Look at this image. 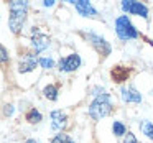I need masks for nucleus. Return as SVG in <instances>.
Listing matches in <instances>:
<instances>
[{"label": "nucleus", "instance_id": "f257e3e1", "mask_svg": "<svg viewBox=\"0 0 153 143\" xmlns=\"http://www.w3.org/2000/svg\"><path fill=\"white\" fill-rule=\"evenodd\" d=\"M28 10H30V4L25 0L8 2V30L12 31V35L15 36L22 35V30L28 17Z\"/></svg>", "mask_w": 153, "mask_h": 143}, {"label": "nucleus", "instance_id": "f03ea898", "mask_svg": "<svg viewBox=\"0 0 153 143\" xmlns=\"http://www.w3.org/2000/svg\"><path fill=\"white\" fill-rule=\"evenodd\" d=\"M114 112V104H112V96L107 90H104L102 94L96 96L92 99V102L87 105V115L92 120H100L109 117Z\"/></svg>", "mask_w": 153, "mask_h": 143}, {"label": "nucleus", "instance_id": "7ed1b4c3", "mask_svg": "<svg viewBox=\"0 0 153 143\" xmlns=\"http://www.w3.org/2000/svg\"><path fill=\"white\" fill-rule=\"evenodd\" d=\"M114 28H115V35L120 41H132V40H138L140 38V31L137 30V27L132 23L128 15H119L115 18V23H114Z\"/></svg>", "mask_w": 153, "mask_h": 143}, {"label": "nucleus", "instance_id": "20e7f679", "mask_svg": "<svg viewBox=\"0 0 153 143\" xmlns=\"http://www.w3.org/2000/svg\"><path fill=\"white\" fill-rule=\"evenodd\" d=\"M79 35L94 48V51L99 54L100 59H105V58L110 56V53H112V44L105 40V36L96 33V31H91V30L89 31H79Z\"/></svg>", "mask_w": 153, "mask_h": 143}, {"label": "nucleus", "instance_id": "39448f33", "mask_svg": "<svg viewBox=\"0 0 153 143\" xmlns=\"http://www.w3.org/2000/svg\"><path fill=\"white\" fill-rule=\"evenodd\" d=\"M38 59H40V56H38L33 50H22L20 56H18V64H17L18 73L28 74V73H31V71H35L36 66H40V64H38Z\"/></svg>", "mask_w": 153, "mask_h": 143}, {"label": "nucleus", "instance_id": "423d86ee", "mask_svg": "<svg viewBox=\"0 0 153 143\" xmlns=\"http://www.w3.org/2000/svg\"><path fill=\"white\" fill-rule=\"evenodd\" d=\"M120 8H122L123 15H135L143 20H148L150 17V8L143 2H137V0H122L120 2Z\"/></svg>", "mask_w": 153, "mask_h": 143}, {"label": "nucleus", "instance_id": "0eeeda50", "mask_svg": "<svg viewBox=\"0 0 153 143\" xmlns=\"http://www.w3.org/2000/svg\"><path fill=\"white\" fill-rule=\"evenodd\" d=\"M50 44H51L50 35L40 31V28H38V27H33V30H31V38H30L31 50H33L36 54H40V53H43L45 50H48Z\"/></svg>", "mask_w": 153, "mask_h": 143}, {"label": "nucleus", "instance_id": "6e6552de", "mask_svg": "<svg viewBox=\"0 0 153 143\" xmlns=\"http://www.w3.org/2000/svg\"><path fill=\"white\" fill-rule=\"evenodd\" d=\"M81 64H82V58H81L79 53H71L68 54V56H63L59 58V61H58V69H59V73H74V71H77L81 67Z\"/></svg>", "mask_w": 153, "mask_h": 143}, {"label": "nucleus", "instance_id": "1a4fd4ad", "mask_svg": "<svg viewBox=\"0 0 153 143\" xmlns=\"http://www.w3.org/2000/svg\"><path fill=\"white\" fill-rule=\"evenodd\" d=\"M68 2L76 8V12L82 18H94V20H100L99 12L96 10V7H94L91 2H87V0H68Z\"/></svg>", "mask_w": 153, "mask_h": 143}, {"label": "nucleus", "instance_id": "9d476101", "mask_svg": "<svg viewBox=\"0 0 153 143\" xmlns=\"http://www.w3.org/2000/svg\"><path fill=\"white\" fill-rule=\"evenodd\" d=\"M50 125H51V130H53L54 133H63L64 130H66L68 127V115L66 112H63V110H51L50 113Z\"/></svg>", "mask_w": 153, "mask_h": 143}, {"label": "nucleus", "instance_id": "9b49d317", "mask_svg": "<svg viewBox=\"0 0 153 143\" xmlns=\"http://www.w3.org/2000/svg\"><path fill=\"white\" fill-rule=\"evenodd\" d=\"M133 69L132 66H123V64H115V66L110 69V79L115 84H123L130 79Z\"/></svg>", "mask_w": 153, "mask_h": 143}, {"label": "nucleus", "instance_id": "f8f14e48", "mask_svg": "<svg viewBox=\"0 0 153 143\" xmlns=\"http://www.w3.org/2000/svg\"><path fill=\"white\" fill-rule=\"evenodd\" d=\"M120 99L125 104H140L142 102V94L133 86H120Z\"/></svg>", "mask_w": 153, "mask_h": 143}, {"label": "nucleus", "instance_id": "ddd939ff", "mask_svg": "<svg viewBox=\"0 0 153 143\" xmlns=\"http://www.w3.org/2000/svg\"><path fill=\"white\" fill-rule=\"evenodd\" d=\"M41 94H43L45 99H48L50 102H56L58 97H59V84H46V86L41 89Z\"/></svg>", "mask_w": 153, "mask_h": 143}, {"label": "nucleus", "instance_id": "4468645a", "mask_svg": "<svg viewBox=\"0 0 153 143\" xmlns=\"http://www.w3.org/2000/svg\"><path fill=\"white\" fill-rule=\"evenodd\" d=\"M23 117L30 125H38V123H41V120H43V113H41L36 107H30V109L25 112Z\"/></svg>", "mask_w": 153, "mask_h": 143}, {"label": "nucleus", "instance_id": "2eb2a0df", "mask_svg": "<svg viewBox=\"0 0 153 143\" xmlns=\"http://www.w3.org/2000/svg\"><path fill=\"white\" fill-rule=\"evenodd\" d=\"M127 127L123 125L120 120H114L112 122V133H114V136H117V138H123V136L127 135Z\"/></svg>", "mask_w": 153, "mask_h": 143}, {"label": "nucleus", "instance_id": "dca6fc26", "mask_svg": "<svg viewBox=\"0 0 153 143\" xmlns=\"http://www.w3.org/2000/svg\"><path fill=\"white\" fill-rule=\"evenodd\" d=\"M140 132H142L148 140L153 142V122H150V120H142V122H140Z\"/></svg>", "mask_w": 153, "mask_h": 143}, {"label": "nucleus", "instance_id": "f3484780", "mask_svg": "<svg viewBox=\"0 0 153 143\" xmlns=\"http://www.w3.org/2000/svg\"><path fill=\"white\" fill-rule=\"evenodd\" d=\"M50 143H76L73 140V136L68 135V133H56V135L53 136V138L50 140Z\"/></svg>", "mask_w": 153, "mask_h": 143}, {"label": "nucleus", "instance_id": "a211bd4d", "mask_svg": "<svg viewBox=\"0 0 153 143\" xmlns=\"http://www.w3.org/2000/svg\"><path fill=\"white\" fill-rule=\"evenodd\" d=\"M38 64H40V67L50 71V69H53V67H54V59H53V58H50V56H48V58L46 56H40Z\"/></svg>", "mask_w": 153, "mask_h": 143}, {"label": "nucleus", "instance_id": "6ab92c4d", "mask_svg": "<svg viewBox=\"0 0 153 143\" xmlns=\"http://www.w3.org/2000/svg\"><path fill=\"white\" fill-rule=\"evenodd\" d=\"M0 59H2V66H7L10 64V56H8V50L2 44L0 46Z\"/></svg>", "mask_w": 153, "mask_h": 143}, {"label": "nucleus", "instance_id": "aec40b11", "mask_svg": "<svg viewBox=\"0 0 153 143\" xmlns=\"http://www.w3.org/2000/svg\"><path fill=\"white\" fill-rule=\"evenodd\" d=\"M122 143H138V140H137V136H135V133H132L128 130L127 132V135L123 136V142Z\"/></svg>", "mask_w": 153, "mask_h": 143}, {"label": "nucleus", "instance_id": "412c9836", "mask_svg": "<svg viewBox=\"0 0 153 143\" xmlns=\"http://www.w3.org/2000/svg\"><path fill=\"white\" fill-rule=\"evenodd\" d=\"M15 112V105L13 104H5L4 105V117H12Z\"/></svg>", "mask_w": 153, "mask_h": 143}, {"label": "nucleus", "instance_id": "4be33fe9", "mask_svg": "<svg viewBox=\"0 0 153 143\" xmlns=\"http://www.w3.org/2000/svg\"><path fill=\"white\" fill-rule=\"evenodd\" d=\"M140 38H142L143 41H146V43H148L150 46H153V38H148V36H145V35H143V33L140 35Z\"/></svg>", "mask_w": 153, "mask_h": 143}, {"label": "nucleus", "instance_id": "5701e85b", "mask_svg": "<svg viewBox=\"0 0 153 143\" xmlns=\"http://www.w3.org/2000/svg\"><path fill=\"white\" fill-rule=\"evenodd\" d=\"M43 7H46V8L54 7V0H45V2H43Z\"/></svg>", "mask_w": 153, "mask_h": 143}, {"label": "nucleus", "instance_id": "b1692460", "mask_svg": "<svg viewBox=\"0 0 153 143\" xmlns=\"http://www.w3.org/2000/svg\"><path fill=\"white\" fill-rule=\"evenodd\" d=\"M25 143H40V142L35 140V138H28V140H25Z\"/></svg>", "mask_w": 153, "mask_h": 143}]
</instances>
